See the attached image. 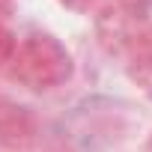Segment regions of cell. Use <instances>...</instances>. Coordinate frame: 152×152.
<instances>
[{
  "mask_svg": "<svg viewBox=\"0 0 152 152\" xmlns=\"http://www.w3.org/2000/svg\"><path fill=\"white\" fill-rule=\"evenodd\" d=\"M125 78L131 81V87H134L140 96H146V99L152 102V45L128 57V63H125Z\"/></svg>",
  "mask_w": 152,
  "mask_h": 152,
  "instance_id": "cell-4",
  "label": "cell"
},
{
  "mask_svg": "<svg viewBox=\"0 0 152 152\" xmlns=\"http://www.w3.org/2000/svg\"><path fill=\"white\" fill-rule=\"evenodd\" d=\"M143 152H152V134L146 137V143H143Z\"/></svg>",
  "mask_w": 152,
  "mask_h": 152,
  "instance_id": "cell-7",
  "label": "cell"
},
{
  "mask_svg": "<svg viewBox=\"0 0 152 152\" xmlns=\"http://www.w3.org/2000/svg\"><path fill=\"white\" fill-rule=\"evenodd\" d=\"M57 3H60L63 9L75 12V15H90V12H96L99 0H57Z\"/></svg>",
  "mask_w": 152,
  "mask_h": 152,
  "instance_id": "cell-6",
  "label": "cell"
},
{
  "mask_svg": "<svg viewBox=\"0 0 152 152\" xmlns=\"http://www.w3.org/2000/svg\"><path fill=\"white\" fill-rule=\"evenodd\" d=\"M15 48H18L15 33H12L6 24H0V69H9V63H12V57H15Z\"/></svg>",
  "mask_w": 152,
  "mask_h": 152,
  "instance_id": "cell-5",
  "label": "cell"
},
{
  "mask_svg": "<svg viewBox=\"0 0 152 152\" xmlns=\"http://www.w3.org/2000/svg\"><path fill=\"white\" fill-rule=\"evenodd\" d=\"M96 39L107 54H137L152 45V0H99Z\"/></svg>",
  "mask_w": 152,
  "mask_h": 152,
  "instance_id": "cell-2",
  "label": "cell"
},
{
  "mask_svg": "<svg viewBox=\"0 0 152 152\" xmlns=\"http://www.w3.org/2000/svg\"><path fill=\"white\" fill-rule=\"evenodd\" d=\"M33 131H36V122H33V116L24 107L0 102V143L24 146V143L33 140Z\"/></svg>",
  "mask_w": 152,
  "mask_h": 152,
  "instance_id": "cell-3",
  "label": "cell"
},
{
  "mask_svg": "<svg viewBox=\"0 0 152 152\" xmlns=\"http://www.w3.org/2000/svg\"><path fill=\"white\" fill-rule=\"evenodd\" d=\"M6 72L27 90H57L72 81L75 57L54 33H30L18 42Z\"/></svg>",
  "mask_w": 152,
  "mask_h": 152,
  "instance_id": "cell-1",
  "label": "cell"
}]
</instances>
